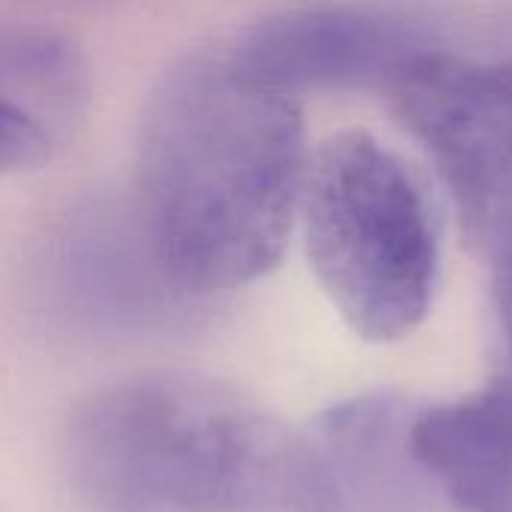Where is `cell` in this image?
I'll list each match as a JSON object with an SVG mask.
<instances>
[{"label":"cell","instance_id":"5","mask_svg":"<svg viewBox=\"0 0 512 512\" xmlns=\"http://www.w3.org/2000/svg\"><path fill=\"white\" fill-rule=\"evenodd\" d=\"M432 51L438 39L420 15L363 0L279 9L225 48L240 75L294 99L315 90L387 93Z\"/></svg>","mask_w":512,"mask_h":512},{"label":"cell","instance_id":"8","mask_svg":"<svg viewBox=\"0 0 512 512\" xmlns=\"http://www.w3.org/2000/svg\"><path fill=\"white\" fill-rule=\"evenodd\" d=\"M0 96L51 126L66 123L87 96L84 60L57 33L0 24Z\"/></svg>","mask_w":512,"mask_h":512},{"label":"cell","instance_id":"3","mask_svg":"<svg viewBox=\"0 0 512 512\" xmlns=\"http://www.w3.org/2000/svg\"><path fill=\"white\" fill-rule=\"evenodd\" d=\"M309 267L345 324L369 342L414 333L435 300L438 237L408 165L366 132L309 153L300 213Z\"/></svg>","mask_w":512,"mask_h":512},{"label":"cell","instance_id":"7","mask_svg":"<svg viewBox=\"0 0 512 512\" xmlns=\"http://www.w3.org/2000/svg\"><path fill=\"white\" fill-rule=\"evenodd\" d=\"M408 444L456 512H512V375L456 402L414 405Z\"/></svg>","mask_w":512,"mask_h":512},{"label":"cell","instance_id":"9","mask_svg":"<svg viewBox=\"0 0 512 512\" xmlns=\"http://www.w3.org/2000/svg\"><path fill=\"white\" fill-rule=\"evenodd\" d=\"M54 126L18 102L0 96V174L33 171L51 159Z\"/></svg>","mask_w":512,"mask_h":512},{"label":"cell","instance_id":"4","mask_svg":"<svg viewBox=\"0 0 512 512\" xmlns=\"http://www.w3.org/2000/svg\"><path fill=\"white\" fill-rule=\"evenodd\" d=\"M387 99L453 198L512 363V63L432 51L387 90Z\"/></svg>","mask_w":512,"mask_h":512},{"label":"cell","instance_id":"2","mask_svg":"<svg viewBox=\"0 0 512 512\" xmlns=\"http://www.w3.org/2000/svg\"><path fill=\"white\" fill-rule=\"evenodd\" d=\"M60 471L84 512H342L312 432L192 372L96 387L63 426Z\"/></svg>","mask_w":512,"mask_h":512},{"label":"cell","instance_id":"6","mask_svg":"<svg viewBox=\"0 0 512 512\" xmlns=\"http://www.w3.org/2000/svg\"><path fill=\"white\" fill-rule=\"evenodd\" d=\"M414 402L363 393L321 414L312 435L330 465L342 512H456L408 444Z\"/></svg>","mask_w":512,"mask_h":512},{"label":"cell","instance_id":"1","mask_svg":"<svg viewBox=\"0 0 512 512\" xmlns=\"http://www.w3.org/2000/svg\"><path fill=\"white\" fill-rule=\"evenodd\" d=\"M306 162L294 96L249 81L225 51L177 57L147 96L132 192L168 285L210 297L267 276L294 234Z\"/></svg>","mask_w":512,"mask_h":512}]
</instances>
